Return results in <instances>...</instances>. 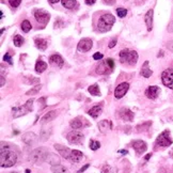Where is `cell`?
<instances>
[{
  "instance_id": "cell-1",
  "label": "cell",
  "mask_w": 173,
  "mask_h": 173,
  "mask_svg": "<svg viewBox=\"0 0 173 173\" xmlns=\"http://www.w3.org/2000/svg\"><path fill=\"white\" fill-rule=\"evenodd\" d=\"M17 160V155L15 152L9 150H4L3 148H1V155H0V163H1L2 168H10L16 164Z\"/></svg>"
},
{
  "instance_id": "cell-2",
  "label": "cell",
  "mask_w": 173,
  "mask_h": 173,
  "mask_svg": "<svg viewBox=\"0 0 173 173\" xmlns=\"http://www.w3.org/2000/svg\"><path fill=\"white\" fill-rule=\"evenodd\" d=\"M114 21H116V18H114L113 15L104 14L99 17L98 23H97V28L101 32H107L111 29Z\"/></svg>"
},
{
  "instance_id": "cell-3",
  "label": "cell",
  "mask_w": 173,
  "mask_h": 173,
  "mask_svg": "<svg viewBox=\"0 0 173 173\" xmlns=\"http://www.w3.org/2000/svg\"><path fill=\"white\" fill-rule=\"evenodd\" d=\"M120 59L122 63L128 64V65H135L138 61V53L135 50L123 49L120 51Z\"/></svg>"
},
{
  "instance_id": "cell-4",
  "label": "cell",
  "mask_w": 173,
  "mask_h": 173,
  "mask_svg": "<svg viewBox=\"0 0 173 173\" xmlns=\"http://www.w3.org/2000/svg\"><path fill=\"white\" fill-rule=\"evenodd\" d=\"M48 150L45 148H38L34 151H32L30 154V160L34 164H42L46 161V158L48 156Z\"/></svg>"
},
{
  "instance_id": "cell-5",
  "label": "cell",
  "mask_w": 173,
  "mask_h": 173,
  "mask_svg": "<svg viewBox=\"0 0 173 173\" xmlns=\"http://www.w3.org/2000/svg\"><path fill=\"white\" fill-rule=\"evenodd\" d=\"M114 68V62L113 59L108 58L105 61H101L98 65L96 66V73L99 75H107L112 72Z\"/></svg>"
},
{
  "instance_id": "cell-6",
  "label": "cell",
  "mask_w": 173,
  "mask_h": 173,
  "mask_svg": "<svg viewBox=\"0 0 173 173\" xmlns=\"http://www.w3.org/2000/svg\"><path fill=\"white\" fill-rule=\"evenodd\" d=\"M32 104H33V98L29 99V101H28L24 106L13 108V109H12L13 116H14V118H18V116H25L26 113L32 111Z\"/></svg>"
},
{
  "instance_id": "cell-7",
  "label": "cell",
  "mask_w": 173,
  "mask_h": 173,
  "mask_svg": "<svg viewBox=\"0 0 173 173\" xmlns=\"http://www.w3.org/2000/svg\"><path fill=\"white\" fill-rule=\"evenodd\" d=\"M156 144L159 146H164V148H167L172 144V139L170 137V133L168 131H165L160 134V135L157 137L156 139Z\"/></svg>"
},
{
  "instance_id": "cell-8",
  "label": "cell",
  "mask_w": 173,
  "mask_h": 173,
  "mask_svg": "<svg viewBox=\"0 0 173 173\" xmlns=\"http://www.w3.org/2000/svg\"><path fill=\"white\" fill-rule=\"evenodd\" d=\"M161 80L166 86L173 90V68H167L161 74Z\"/></svg>"
},
{
  "instance_id": "cell-9",
  "label": "cell",
  "mask_w": 173,
  "mask_h": 173,
  "mask_svg": "<svg viewBox=\"0 0 173 173\" xmlns=\"http://www.w3.org/2000/svg\"><path fill=\"white\" fill-rule=\"evenodd\" d=\"M83 135L78 131H73L68 134V141L71 144H81L83 142Z\"/></svg>"
},
{
  "instance_id": "cell-10",
  "label": "cell",
  "mask_w": 173,
  "mask_h": 173,
  "mask_svg": "<svg viewBox=\"0 0 173 173\" xmlns=\"http://www.w3.org/2000/svg\"><path fill=\"white\" fill-rule=\"evenodd\" d=\"M34 17H35L38 23L42 24V25H46V24L49 21L50 15L43 10H36L35 12H34Z\"/></svg>"
},
{
  "instance_id": "cell-11",
  "label": "cell",
  "mask_w": 173,
  "mask_h": 173,
  "mask_svg": "<svg viewBox=\"0 0 173 173\" xmlns=\"http://www.w3.org/2000/svg\"><path fill=\"white\" fill-rule=\"evenodd\" d=\"M128 89H129V85L127 83H120V85L116 86V91H114V96H116V98H122V97L126 94Z\"/></svg>"
},
{
  "instance_id": "cell-12",
  "label": "cell",
  "mask_w": 173,
  "mask_h": 173,
  "mask_svg": "<svg viewBox=\"0 0 173 173\" xmlns=\"http://www.w3.org/2000/svg\"><path fill=\"white\" fill-rule=\"evenodd\" d=\"M131 145H133L134 150L136 151V153H137L138 155L143 154V153L146 151V149H148L146 143L144 141H142V140H136V141L133 142Z\"/></svg>"
},
{
  "instance_id": "cell-13",
  "label": "cell",
  "mask_w": 173,
  "mask_h": 173,
  "mask_svg": "<svg viewBox=\"0 0 173 173\" xmlns=\"http://www.w3.org/2000/svg\"><path fill=\"white\" fill-rule=\"evenodd\" d=\"M93 46V43L92 41L90 40V39H83V40L80 41V42L78 43V46H77V48H78L79 51H83V53H86V51H89L91 48H92Z\"/></svg>"
},
{
  "instance_id": "cell-14",
  "label": "cell",
  "mask_w": 173,
  "mask_h": 173,
  "mask_svg": "<svg viewBox=\"0 0 173 173\" xmlns=\"http://www.w3.org/2000/svg\"><path fill=\"white\" fill-rule=\"evenodd\" d=\"M159 93H160V89L157 86H151L146 89L145 91V95L148 96V98L150 99H155L158 97Z\"/></svg>"
},
{
  "instance_id": "cell-15",
  "label": "cell",
  "mask_w": 173,
  "mask_h": 173,
  "mask_svg": "<svg viewBox=\"0 0 173 173\" xmlns=\"http://www.w3.org/2000/svg\"><path fill=\"white\" fill-rule=\"evenodd\" d=\"M23 141L28 145H34L38 142V137L34 133H26L23 136Z\"/></svg>"
},
{
  "instance_id": "cell-16",
  "label": "cell",
  "mask_w": 173,
  "mask_h": 173,
  "mask_svg": "<svg viewBox=\"0 0 173 173\" xmlns=\"http://www.w3.org/2000/svg\"><path fill=\"white\" fill-rule=\"evenodd\" d=\"M55 149L57 150V152L59 153V155H61V156L65 159H68V157H70L71 155V152H72V150L61 145V144H55Z\"/></svg>"
},
{
  "instance_id": "cell-17",
  "label": "cell",
  "mask_w": 173,
  "mask_h": 173,
  "mask_svg": "<svg viewBox=\"0 0 173 173\" xmlns=\"http://www.w3.org/2000/svg\"><path fill=\"white\" fill-rule=\"evenodd\" d=\"M120 116L122 120L127 121V122H131L134 120V112L131 110L127 109V108H122L120 110Z\"/></svg>"
},
{
  "instance_id": "cell-18",
  "label": "cell",
  "mask_w": 173,
  "mask_h": 173,
  "mask_svg": "<svg viewBox=\"0 0 173 173\" xmlns=\"http://www.w3.org/2000/svg\"><path fill=\"white\" fill-rule=\"evenodd\" d=\"M49 63H50L51 65L56 66V68H62L64 64V61H63V59H62L61 56L53 55L50 58H49Z\"/></svg>"
},
{
  "instance_id": "cell-19",
  "label": "cell",
  "mask_w": 173,
  "mask_h": 173,
  "mask_svg": "<svg viewBox=\"0 0 173 173\" xmlns=\"http://www.w3.org/2000/svg\"><path fill=\"white\" fill-rule=\"evenodd\" d=\"M111 127H112L111 121H109V120H103L98 123V129L101 134L108 133V131H110Z\"/></svg>"
},
{
  "instance_id": "cell-20",
  "label": "cell",
  "mask_w": 173,
  "mask_h": 173,
  "mask_svg": "<svg viewBox=\"0 0 173 173\" xmlns=\"http://www.w3.org/2000/svg\"><path fill=\"white\" fill-rule=\"evenodd\" d=\"M83 158V154L78 150H73L72 152H71L70 157H68V159H70L72 163H79Z\"/></svg>"
},
{
  "instance_id": "cell-21",
  "label": "cell",
  "mask_w": 173,
  "mask_h": 173,
  "mask_svg": "<svg viewBox=\"0 0 173 173\" xmlns=\"http://www.w3.org/2000/svg\"><path fill=\"white\" fill-rule=\"evenodd\" d=\"M153 10H149L146 12L145 16H144V20L146 24V28H148V31H151L153 28Z\"/></svg>"
},
{
  "instance_id": "cell-22",
  "label": "cell",
  "mask_w": 173,
  "mask_h": 173,
  "mask_svg": "<svg viewBox=\"0 0 173 173\" xmlns=\"http://www.w3.org/2000/svg\"><path fill=\"white\" fill-rule=\"evenodd\" d=\"M57 111H49L48 113H46L44 116L42 118V120H41V123L42 124H46V123L50 122V121H53V119L57 118Z\"/></svg>"
},
{
  "instance_id": "cell-23",
  "label": "cell",
  "mask_w": 173,
  "mask_h": 173,
  "mask_svg": "<svg viewBox=\"0 0 173 173\" xmlns=\"http://www.w3.org/2000/svg\"><path fill=\"white\" fill-rule=\"evenodd\" d=\"M46 161L48 164H50L51 166H55V165H59L60 164V158L58 155L53 154V153H49L48 156L46 158Z\"/></svg>"
},
{
  "instance_id": "cell-24",
  "label": "cell",
  "mask_w": 173,
  "mask_h": 173,
  "mask_svg": "<svg viewBox=\"0 0 173 173\" xmlns=\"http://www.w3.org/2000/svg\"><path fill=\"white\" fill-rule=\"evenodd\" d=\"M152 74H153L152 70L149 68V61H145L143 65H142L141 75L144 77V78H149V77H151V75H152Z\"/></svg>"
},
{
  "instance_id": "cell-25",
  "label": "cell",
  "mask_w": 173,
  "mask_h": 173,
  "mask_svg": "<svg viewBox=\"0 0 173 173\" xmlns=\"http://www.w3.org/2000/svg\"><path fill=\"white\" fill-rule=\"evenodd\" d=\"M101 111H103V108H101V106H94V107H92L90 110H89L88 113L90 114L92 118L96 119L97 116H101Z\"/></svg>"
},
{
  "instance_id": "cell-26",
  "label": "cell",
  "mask_w": 173,
  "mask_h": 173,
  "mask_svg": "<svg viewBox=\"0 0 173 173\" xmlns=\"http://www.w3.org/2000/svg\"><path fill=\"white\" fill-rule=\"evenodd\" d=\"M83 121H85V120L81 121L80 118H76V119H74V120L71 121L70 125H71V127H72L73 129H80V128H83Z\"/></svg>"
},
{
  "instance_id": "cell-27",
  "label": "cell",
  "mask_w": 173,
  "mask_h": 173,
  "mask_svg": "<svg viewBox=\"0 0 173 173\" xmlns=\"http://www.w3.org/2000/svg\"><path fill=\"white\" fill-rule=\"evenodd\" d=\"M34 43H35V46L38 47L40 50H45V49L47 48V41L44 40V39H35V41H34Z\"/></svg>"
},
{
  "instance_id": "cell-28",
  "label": "cell",
  "mask_w": 173,
  "mask_h": 173,
  "mask_svg": "<svg viewBox=\"0 0 173 173\" xmlns=\"http://www.w3.org/2000/svg\"><path fill=\"white\" fill-rule=\"evenodd\" d=\"M47 68V63L42 60H38L35 64V72L36 73H43Z\"/></svg>"
},
{
  "instance_id": "cell-29",
  "label": "cell",
  "mask_w": 173,
  "mask_h": 173,
  "mask_svg": "<svg viewBox=\"0 0 173 173\" xmlns=\"http://www.w3.org/2000/svg\"><path fill=\"white\" fill-rule=\"evenodd\" d=\"M51 172H53V173H71L65 167H63V166H61V165L51 166Z\"/></svg>"
},
{
  "instance_id": "cell-30",
  "label": "cell",
  "mask_w": 173,
  "mask_h": 173,
  "mask_svg": "<svg viewBox=\"0 0 173 173\" xmlns=\"http://www.w3.org/2000/svg\"><path fill=\"white\" fill-rule=\"evenodd\" d=\"M89 93H90L91 95H94V96H99L101 95V91H99V86L95 83V85H92L89 86L88 89Z\"/></svg>"
},
{
  "instance_id": "cell-31",
  "label": "cell",
  "mask_w": 173,
  "mask_h": 173,
  "mask_svg": "<svg viewBox=\"0 0 173 173\" xmlns=\"http://www.w3.org/2000/svg\"><path fill=\"white\" fill-rule=\"evenodd\" d=\"M51 134V129H48V128H43L41 131V134H40V138L42 141H46L47 139L49 138Z\"/></svg>"
},
{
  "instance_id": "cell-32",
  "label": "cell",
  "mask_w": 173,
  "mask_h": 173,
  "mask_svg": "<svg viewBox=\"0 0 173 173\" xmlns=\"http://www.w3.org/2000/svg\"><path fill=\"white\" fill-rule=\"evenodd\" d=\"M61 2L66 9H74L76 6V0H61Z\"/></svg>"
},
{
  "instance_id": "cell-33",
  "label": "cell",
  "mask_w": 173,
  "mask_h": 173,
  "mask_svg": "<svg viewBox=\"0 0 173 173\" xmlns=\"http://www.w3.org/2000/svg\"><path fill=\"white\" fill-rule=\"evenodd\" d=\"M20 28L24 32H29L32 27H31V24H30L29 20H24L20 25Z\"/></svg>"
},
{
  "instance_id": "cell-34",
  "label": "cell",
  "mask_w": 173,
  "mask_h": 173,
  "mask_svg": "<svg viewBox=\"0 0 173 173\" xmlns=\"http://www.w3.org/2000/svg\"><path fill=\"white\" fill-rule=\"evenodd\" d=\"M13 42H14V45L16 47H20L21 45L24 44L23 36H20V35H18V34H16V35L14 36V39H13Z\"/></svg>"
},
{
  "instance_id": "cell-35",
  "label": "cell",
  "mask_w": 173,
  "mask_h": 173,
  "mask_svg": "<svg viewBox=\"0 0 173 173\" xmlns=\"http://www.w3.org/2000/svg\"><path fill=\"white\" fill-rule=\"evenodd\" d=\"M101 148V143L98 141H95V140H91L90 141V149L93 151H96Z\"/></svg>"
},
{
  "instance_id": "cell-36",
  "label": "cell",
  "mask_w": 173,
  "mask_h": 173,
  "mask_svg": "<svg viewBox=\"0 0 173 173\" xmlns=\"http://www.w3.org/2000/svg\"><path fill=\"white\" fill-rule=\"evenodd\" d=\"M42 89V86H41V85H38V86H33V88L31 89V90H29L28 91L26 94L27 95H34V94H36V93L39 92V91Z\"/></svg>"
},
{
  "instance_id": "cell-37",
  "label": "cell",
  "mask_w": 173,
  "mask_h": 173,
  "mask_svg": "<svg viewBox=\"0 0 173 173\" xmlns=\"http://www.w3.org/2000/svg\"><path fill=\"white\" fill-rule=\"evenodd\" d=\"M116 14H118L119 17H125L127 14V10L126 9H123V8H119V9H116Z\"/></svg>"
},
{
  "instance_id": "cell-38",
  "label": "cell",
  "mask_w": 173,
  "mask_h": 173,
  "mask_svg": "<svg viewBox=\"0 0 173 173\" xmlns=\"http://www.w3.org/2000/svg\"><path fill=\"white\" fill-rule=\"evenodd\" d=\"M101 173H113V170L109 165H105L101 168Z\"/></svg>"
},
{
  "instance_id": "cell-39",
  "label": "cell",
  "mask_w": 173,
  "mask_h": 173,
  "mask_svg": "<svg viewBox=\"0 0 173 173\" xmlns=\"http://www.w3.org/2000/svg\"><path fill=\"white\" fill-rule=\"evenodd\" d=\"M21 0H9V3L12 8H17V6L20 4Z\"/></svg>"
},
{
  "instance_id": "cell-40",
  "label": "cell",
  "mask_w": 173,
  "mask_h": 173,
  "mask_svg": "<svg viewBox=\"0 0 173 173\" xmlns=\"http://www.w3.org/2000/svg\"><path fill=\"white\" fill-rule=\"evenodd\" d=\"M3 60H4V61L8 62V63L10 64V65H12V64H13V62H12V58H11L10 53H6V55H4V57H3Z\"/></svg>"
},
{
  "instance_id": "cell-41",
  "label": "cell",
  "mask_w": 173,
  "mask_h": 173,
  "mask_svg": "<svg viewBox=\"0 0 173 173\" xmlns=\"http://www.w3.org/2000/svg\"><path fill=\"white\" fill-rule=\"evenodd\" d=\"M103 58V53H96L93 55V59L94 60H101Z\"/></svg>"
},
{
  "instance_id": "cell-42",
  "label": "cell",
  "mask_w": 173,
  "mask_h": 173,
  "mask_svg": "<svg viewBox=\"0 0 173 173\" xmlns=\"http://www.w3.org/2000/svg\"><path fill=\"white\" fill-rule=\"evenodd\" d=\"M116 39H112L109 43V48H113L116 46Z\"/></svg>"
},
{
  "instance_id": "cell-43",
  "label": "cell",
  "mask_w": 173,
  "mask_h": 173,
  "mask_svg": "<svg viewBox=\"0 0 173 173\" xmlns=\"http://www.w3.org/2000/svg\"><path fill=\"white\" fill-rule=\"evenodd\" d=\"M167 48L170 49V50L173 53V41H171V42H168L167 43Z\"/></svg>"
},
{
  "instance_id": "cell-44",
  "label": "cell",
  "mask_w": 173,
  "mask_h": 173,
  "mask_svg": "<svg viewBox=\"0 0 173 173\" xmlns=\"http://www.w3.org/2000/svg\"><path fill=\"white\" fill-rule=\"evenodd\" d=\"M168 31L169 32H173V19L172 21L169 24V26H168Z\"/></svg>"
},
{
  "instance_id": "cell-45",
  "label": "cell",
  "mask_w": 173,
  "mask_h": 173,
  "mask_svg": "<svg viewBox=\"0 0 173 173\" xmlns=\"http://www.w3.org/2000/svg\"><path fill=\"white\" fill-rule=\"evenodd\" d=\"M88 168H89V165H86L85 167H83V168H81V169H79V170H78V172H77V173H83V171H86V170L88 169Z\"/></svg>"
},
{
  "instance_id": "cell-46",
  "label": "cell",
  "mask_w": 173,
  "mask_h": 173,
  "mask_svg": "<svg viewBox=\"0 0 173 173\" xmlns=\"http://www.w3.org/2000/svg\"><path fill=\"white\" fill-rule=\"evenodd\" d=\"M95 1H96V0H86V3L89 4V6H92V4L95 3Z\"/></svg>"
},
{
  "instance_id": "cell-47",
  "label": "cell",
  "mask_w": 173,
  "mask_h": 173,
  "mask_svg": "<svg viewBox=\"0 0 173 173\" xmlns=\"http://www.w3.org/2000/svg\"><path fill=\"white\" fill-rule=\"evenodd\" d=\"M114 1H116V0H105V3H107V4H113Z\"/></svg>"
},
{
  "instance_id": "cell-48",
  "label": "cell",
  "mask_w": 173,
  "mask_h": 173,
  "mask_svg": "<svg viewBox=\"0 0 173 173\" xmlns=\"http://www.w3.org/2000/svg\"><path fill=\"white\" fill-rule=\"evenodd\" d=\"M0 78H1V83H0V86H4V83H6V80H4V77H3V76H1V77H0Z\"/></svg>"
},
{
  "instance_id": "cell-49",
  "label": "cell",
  "mask_w": 173,
  "mask_h": 173,
  "mask_svg": "<svg viewBox=\"0 0 173 173\" xmlns=\"http://www.w3.org/2000/svg\"><path fill=\"white\" fill-rule=\"evenodd\" d=\"M119 153H122V154H128V151H126V150H120L119 151Z\"/></svg>"
},
{
  "instance_id": "cell-50",
  "label": "cell",
  "mask_w": 173,
  "mask_h": 173,
  "mask_svg": "<svg viewBox=\"0 0 173 173\" xmlns=\"http://www.w3.org/2000/svg\"><path fill=\"white\" fill-rule=\"evenodd\" d=\"M151 156H152V154H148V155H146V156H145V160H149V159L151 158Z\"/></svg>"
},
{
  "instance_id": "cell-51",
  "label": "cell",
  "mask_w": 173,
  "mask_h": 173,
  "mask_svg": "<svg viewBox=\"0 0 173 173\" xmlns=\"http://www.w3.org/2000/svg\"><path fill=\"white\" fill-rule=\"evenodd\" d=\"M58 1H59V0H49L50 3H56V2H58Z\"/></svg>"
},
{
  "instance_id": "cell-52",
  "label": "cell",
  "mask_w": 173,
  "mask_h": 173,
  "mask_svg": "<svg viewBox=\"0 0 173 173\" xmlns=\"http://www.w3.org/2000/svg\"><path fill=\"white\" fill-rule=\"evenodd\" d=\"M26 173H31V171H30L29 169H27V170H26Z\"/></svg>"
}]
</instances>
